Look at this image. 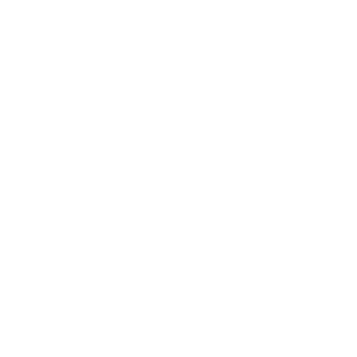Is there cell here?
Returning <instances> with one entry per match:
<instances>
[]
</instances>
